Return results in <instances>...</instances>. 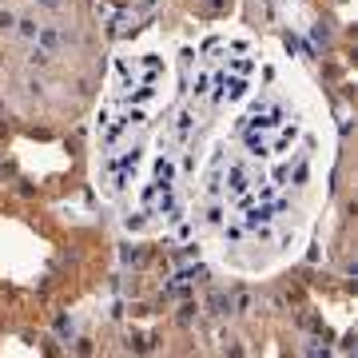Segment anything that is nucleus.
<instances>
[{"label":"nucleus","instance_id":"f257e3e1","mask_svg":"<svg viewBox=\"0 0 358 358\" xmlns=\"http://www.w3.org/2000/svg\"><path fill=\"white\" fill-rule=\"evenodd\" d=\"M338 135L314 80L267 52L255 88L215 128L187 183L179 231L227 271L271 275L291 263L327 203Z\"/></svg>","mask_w":358,"mask_h":358},{"label":"nucleus","instance_id":"f03ea898","mask_svg":"<svg viewBox=\"0 0 358 358\" xmlns=\"http://www.w3.org/2000/svg\"><path fill=\"white\" fill-rule=\"evenodd\" d=\"M171 84H175V48L159 36L123 44L112 56L92 135V171L104 199L112 203L132 199L151 159L155 128L171 96Z\"/></svg>","mask_w":358,"mask_h":358}]
</instances>
